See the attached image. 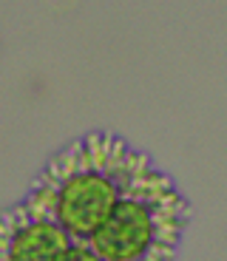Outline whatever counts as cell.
Wrapping results in <instances>:
<instances>
[{"mask_svg": "<svg viewBox=\"0 0 227 261\" xmlns=\"http://www.w3.org/2000/svg\"><path fill=\"white\" fill-rule=\"evenodd\" d=\"M74 242L77 239H71L68 230L60 227L52 216H40L9 233L0 261H63Z\"/></svg>", "mask_w": 227, "mask_h": 261, "instance_id": "3957f363", "label": "cell"}, {"mask_svg": "<svg viewBox=\"0 0 227 261\" xmlns=\"http://www.w3.org/2000/svg\"><path fill=\"white\" fill-rule=\"evenodd\" d=\"M63 261H99V255L94 253V250L88 247V244H83V242H74V247L65 253V258Z\"/></svg>", "mask_w": 227, "mask_h": 261, "instance_id": "277c9868", "label": "cell"}, {"mask_svg": "<svg viewBox=\"0 0 227 261\" xmlns=\"http://www.w3.org/2000/svg\"><path fill=\"white\" fill-rule=\"evenodd\" d=\"M156 222L154 204L125 196L85 244L99 255V261H139L156 242Z\"/></svg>", "mask_w": 227, "mask_h": 261, "instance_id": "7a4b0ae2", "label": "cell"}, {"mask_svg": "<svg viewBox=\"0 0 227 261\" xmlns=\"http://www.w3.org/2000/svg\"><path fill=\"white\" fill-rule=\"evenodd\" d=\"M128 182L111 165H77L54 193V222L71 239L88 242L125 199Z\"/></svg>", "mask_w": 227, "mask_h": 261, "instance_id": "6da1fadb", "label": "cell"}]
</instances>
